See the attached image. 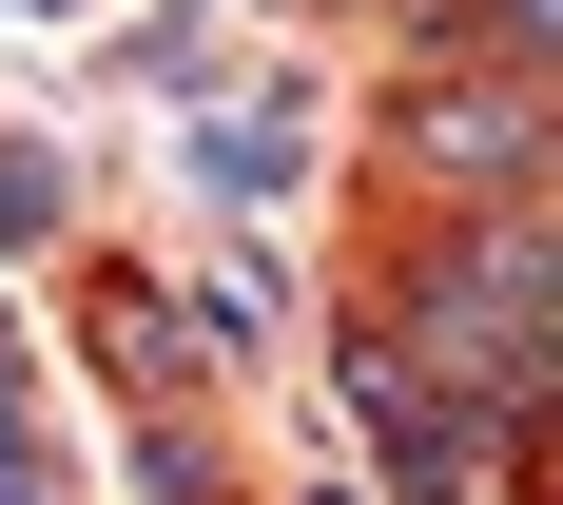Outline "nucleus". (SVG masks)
<instances>
[{
  "label": "nucleus",
  "instance_id": "nucleus-3",
  "mask_svg": "<svg viewBox=\"0 0 563 505\" xmlns=\"http://www.w3.org/2000/svg\"><path fill=\"white\" fill-rule=\"evenodd\" d=\"M20 233H58V156L40 136H0V253H20Z\"/></svg>",
  "mask_w": 563,
  "mask_h": 505
},
{
  "label": "nucleus",
  "instance_id": "nucleus-5",
  "mask_svg": "<svg viewBox=\"0 0 563 505\" xmlns=\"http://www.w3.org/2000/svg\"><path fill=\"white\" fill-rule=\"evenodd\" d=\"M311 505H369V486H311Z\"/></svg>",
  "mask_w": 563,
  "mask_h": 505
},
{
  "label": "nucleus",
  "instance_id": "nucleus-1",
  "mask_svg": "<svg viewBox=\"0 0 563 505\" xmlns=\"http://www.w3.org/2000/svg\"><path fill=\"white\" fill-rule=\"evenodd\" d=\"M389 156L448 195V215H544V78H408Z\"/></svg>",
  "mask_w": 563,
  "mask_h": 505
},
{
  "label": "nucleus",
  "instance_id": "nucleus-2",
  "mask_svg": "<svg viewBox=\"0 0 563 505\" xmlns=\"http://www.w3.org/2000/svg\"><path fill=\"white\" fill-rule=\"evenodd\" d=\"M195 175H214V195H291V175H311V117H291V78H233V98L195 117Z\"/></svg>",
  "mask_w": 563,
  "mask_h": 505
},
{
  "label": "nucleus",
  "instance_id": "nucleus-4",
  "mask_svg": "<svg viewBox=\"0 0 563 505\" xmlns=\"http://www.w3.org/2000/svg\"><path fill=\"white\" fill-rule=\"evenodd\" d=\"M20 389H40V370H20V311H0V448H20Z\"/></svg>",
  "mask_w": 563,
  "mask_h": 505
}]
</instances>
